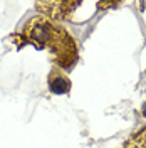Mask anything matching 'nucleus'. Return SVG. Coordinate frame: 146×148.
<instances>
[{"label":"nucleus","instance_id":"2","mask_svg":"<svg viewBox=\"0 0 146 148\" xmlns=\"http://www.w3.org/2000/svg\"><path fill=\"white\" fill-rule=\"evenodd\" d=\"M49 89L54 94H65L71 89V83H69V79L65 77L64 74L54 71L49 76Z\"/></svg>","mask_w":146,"mask_h":148},{"label":"nucleus","instance_id":"3","mask_svg":"<svg viewBox=\"0 0 146 148\" xmlns=\"http://www.w3.org/2000/svg\"><path fill=\"white\" fill-rule=\"evenodd\" d=\"M126 148H146V128L141 130L138 135H134L133 138L129 140Z\"/></svg>","mask_w":146,"mask_h":148},{"label":"nucleus","instance_id":"1","mask_svg":"<svg viewBox=\"0 0 146 148\" xmlns=\"http://www.w3.org/2000/svg\"><path fill=\"white\" fill-rule=\"evenodd\" d=\"M25 34L29 36V40L34 42L37 47L52 51L59 62L69 64L76 59V47L71 36L64 29L52 25L49 20L34 18L25 29Z\"/></svg>","mask_w":146,"mask_h":148}]
</instances>
